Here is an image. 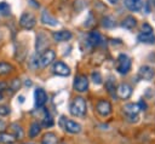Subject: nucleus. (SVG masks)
Returning a JSON list of instances; mask_svg holds the SVG:
<instances>
[{"mask_svg":"<svg viewBox=\"0 0 155 144\" xmlns=\"http://www.w3.org/2000/svg\"><path fill=\"white\" fill-rule=\"evenodd\" d=\"M70 114L76 117H82L86 114V102L82 97H75L69 106Z\"/></svg>","mask_w":155,"mask_h":144,"instance_id":"f257e3e1","label":"nucleus"},{"mask_svg":"<svg viewBox=\"0 0 155 144\" xmlns=\"http://www.w3.org/2000/svg\"><path fill=\"white\" fill-rule=\"evenodd\" d=\"M59 125H61V127L63 129H65L67 132L73 133V134H76V133H79L81 131V126L78 122H75V121H73L70 119H67L65 116H62L59 119Z\"/></svg>","mask_w":155,"mask_h":144,"instance_id":"f03ea898","label":"nucleus"},{"mask_svg":"<svg viewBox=\"0 0 155 144\" xmlns=\"http://www.w3.org/2000/svg\"><path fill=\"white\" fill-rule=\"evenodd\" d=\"M131 69V59L127 54L121 53L117 57V65H116V70L120 74H127Z\"/></svg>","mask_w":155,"mask_h":144,"instance_id":"7ed1b4c3","label":"nucleus"},{"mask_svg":"<svg viewBox=\"0 0 155 144\" xmlns=\"http://www.w3.org/2000/svg\"><path fill=\"white\" fill-rule=\"evenodd\" d=\"M88 88V79L85 75H78L74 79V90L78 92H86Z\"/></svg>","mask_w":155,"mask_h":144,"instance_id":"20e7f679","label":"nucleus"},{"mask_svg":"<svg viewBox=\"0 0 155 144\" xmlns=\"http://www.w3.org/2000/svg\"><path fill=\"white\" fill-rule=\"evenodd\" d=\"M124 111L128 119H134V121H137L138 113L140 111V108H139L138 103H128L124 106Z\"/></svg>","mask_w":155,"mask_h":144,"instance_id":"39448f33","label":"nucleus"},{"mask_svg":"<svg viewBox=\"0 0 155 144\" xmlns=\"http://www.w3.org/2000/svg\"><path fill=\"white\" fill-rule=\"evenodd\" d=\"M35 22H36L35 21V17L31 13H28V12L23 13L21 16V18H19V25L22 28H24V29H31V28H34Z\"/></svg>","mask_w":155,"mask_h":144,"instance_id":"423d86ee","label":"nucleus"},{"mask_svg":"<svg viewBox=\"0 0 155 144\" xmlns=\"http://www.w3.org/2000/svg\"><path fill=\"white\" fill-rule=\"evenodd\" d=\"M54 57H56L54 52L52 50H47V51L42 52V54L38 59V63H39L40 67H47L48 64H51L54 61Z\"/></svg>","mask_w":155,"mask_h":144,"instance_id":"0eeeda50","label":"nucleus"},{"mask_svg":"<svg viewBox=\"0 0 155 144\" xmlns=\"http://www.w3.org/2000/svg\"><path fill=\"white\" fill-rule=\"evenodd\" d=\"M34 99H35V106L42 108L47 102V93L42 88H36L34 92Z\"/></svg>","mask_w":155,"mask_h":144,"instance_id":"6e6552de","label":"nucleus"},{"mask_svg":"<svg viewBox=\"0 0 155 144\" xmlns=\"http://www.w3.org/2000/svg\"><path fill=\"white\" fill-rule=\"evenodd\" d=\"M116 94L119 98L121 99H127L130 98V96L132 94V87L128 85V83H120L117 87H116Z\"/></svg>","mask_w":155,"mask_h":144,"instance_id":"1a4fd4ad","label":"nucleus"},{"mask_svg":"<svg viewBox=\"0 0 155 144\" xmlns=\"http://www.w3.org/2000/svg\"><path fill=\"white\" fill-rule=\"evenodd\" d=\"M96 109H97V113L101 115V116H109L110 113H111V104L108 102V100H99L96 105Z\"/></svg>","mask_w":155,"mask_h":144,"instance_id":"9d476101","label":"nucleus"},{"mask_svg":"<svg viewBox=\"0 0 155 144\" xmlns=\"http://www.w3.org/2000/svg\"><path fill=\"white\" fill-rule=\"evenodd\" d=\"M53 73L59 75V76H68L70 74V69L67 64H64L63 62L58 61L53 64Z\"/></svg>","mask_w":155,"mask_h":144,"instance_id":"9b49d317","label":"nucleus"},{"mask_svg":"<svg viewBox=\"0 0 155 144\" xmlns=\"http://www.w3.org/2000/svg\"><path fill=\"white\" fill-rule=\"evenodd\" d=\"M124 5L133 12H138L143 7V0H124Z\"/></svg>","mask_w":155,"mask_h":144,"instance_id":"f8f14e48","label":"nucleus"},{"mask_svg":"<svg viewBox=\"0 0 155 144\" xmlns=\"http://www.w3.org/2000/svg\"><path fill=\"white\" fill-rule=\"evenodd\" d=\"M155 75V71L149 65H143L140 69H139V76L143 79V80H147V81H150Z\"/></svg>","mask_w":155,"mask_h":144,"instance_id":"ddd939ff","label":"nucleus"},{"mask_svg":"<svg viewBox=\"0 0 155 144\" xmlns=\"http://www.w3.org/2000/svg\"><path fill=\"white\" fill-rule=\"evenodd\" d=\"M138 41H140L143 44H155V34H154V31H148V33L140 31L138 34Z\"/></svg>","mask_w":155,"mask_h":144,"instance_id":"4468645a","label":"nucleus"},{"mask_svg":"<svg viewBox=\"0 0 155 144\" xmlns=\"http://www.w3.org/2000/svg\"><path fill=\"white\" fill-rule=\"evenodd\" d=\"M48 40H47V38L45 36V34H42V33H40L39 35H38V38H36V51L39 52V53H41L42 51H45V48L47 47V42Z\"/></svg>","mask_w":155,"mask_h":144,"instance_id":"2eb2a0df","label":"nucleus"},{"mask_svg":"<svg viewBox=\"0 0 155 144\" xmlns=\"http://www.w3.org/2000/svg\"><path fill=\"white\" fill-rule=\"evenodd\" d=\"M41 22L47 24V25H51V27L58 25V21L54 17H52L47 11H42V13H41Z\"/></svg>","mask_w":155,"mask_h":144,"instance_id":"dca6fc26","label":"nucleus"},{"mask_svg":"<svg viewBox=\"0 0 155 144\" xmlns=\"http://www.w3.org/2000/svg\"><path fill=\"white\" fill-rule=\"evenodd\" d=\"M52 36H53L54 41L61 42V41H67V40H69V39L71 38V33L68 31V30H59V31H54V33L52 34Z\"/></svg>","mask_w":155,"mask_h":144,"instance_id":"f3484780","label":"nucleus"},{"mask_svg":"<svg viewBox=\"0 0 155 144\" xmlns=\"http://www.w3.org/2000/svg\"><path fill=\"white\" fill-rule=\"evenodd\" d=\"M102 41H103L102 40V36H101V34L97 30H93V31H91L88 34V42L92 46H98V45L102 44Z\"/></svg>","mask_w":155,"mask_h":144,"instance_id":"a211bd4d","label":"nucleus"},{"mask_svg":"<svg viewBox=\"0 0 155 144\" xmlns=\"http://www.w3.org/2000/svg\"><path fill=\"white\" fill-rule=\"evenodd\" d=\"M11 131H12V136H13L16 139H22L23 136H24L23 128H22V126L18 125V123H12V125H11Z\"/></svg>","mask_w":155,"mask_h":144,"instance_id":"6ab92c4d","label":"nucleus"},{"mask_svg":"<svg viewBox=\"0 0 155 144\" xmlns=\"http://www.w3.org/2000/svg\"><path fill=\"white\" fill-rule=\"evenodd\" d=\"M136 24H137V21H136V18L132 17V16L125 17V19H124L122 23H121V25H122L124 28H126V29H133V28L136 27Z\"/></svg>","mask_w":155,"mask_h":144,"instance_id":"aec40b11","label":"nucleus"},{"mask_svg":"<svg viewBox=\"0 0 155 144\" xmlns=\"http://www.w3.org/2000/svg\"><path fill=\"white\" fill-rule=\"evenodd\" d=\"M15 142H16V138L12 134L4 133V132L0 133V143L1 144H13Z\"/></svg>","mask_w":155,"mask_h":144,"instance_id":"412c9836","label":"nucleus"},{"mask_svg":"<svg viewBox=\"0 0 155 144\" xmlns=\"http://www.w3.org/2000/svg\"><path fill=\"white\" fill-rule=\"evenodd\" d=\"M41 144H57V136L52 132H48L44 136Z\"/></svg>","mask_w":155,"mask_h":144,"instance_id":"4be33fe9","label":"nucleus"},{"mask_svg":"<svg viewBox=\"0 0 155 144\" xmlns=\"http://www.w3.org/2000/svg\"><path fill=\"white\" fill-rule=\"evenodd\" d=\"M40 131H41L40 123L33 122V123L30 125V128H29V137H30V138H35V137L40 133Z\"/></svg>","mask_w":155,"mask_h":144,"instance_id":"5701e85b","label":"nucleus"},{"mask_svg":"<svg viewBox=\"0 0 155 144\" xmlns=\"http://www.w3.org/2000/svg\"><path fill=\"white\" fill-rule=\"evenodd\" d=\"M11 13V7L6 1H1L0 2V15L2 16H10Z\"/></svg>","mask_w":155,"mask_h":144,"instance_id":"b1692460","label":"nucleus"},{"mask_svg":"<svg viewBox=\"0 0 155 144\" xmlns=\"http://www.w3.org/2000/svg\"><path fill=\"white\" fill-rule=\"evenodd\" d=\"M12 65L6 62H0V75H6L12 70Z\"/></svg>","mask_w":155,"mask_h":144,"instance_id":"393cba45","label":"nucleus"},{"mask_svg":"<svg viewBox=\"0 0 155 144\" xmlns=\"http://www.w3.org/2000/svg\"><path fill=\"white\" fill-rule=\"evenodd\" d=\"M42 125H44L45 127H51V126L53 125V120H52L51 115L48 114V111H45V117H44Z\"/></svg>","mask_w":155,"mask_h":144,"instance_id":"a878e982","label":"nucleus"},{"mask_svg":"<svg viewBox=\"0 0 155 144\" xmlns=\"http://www.w3.org/2000/svg\"><path fill=\"white\" fill-rule=\"evenodd\" d=\"M103 25L105 28H111V27L115 25V21L111 17H104L103 18Z\"/></svg>","mask_w":155,"mask_h":144,"instance_id":"bb28decb","label":"nucleus"},{"mask_svg":"<svg viewBox=\"0 0 155 144\" xmlns=\"http://www.w3.org/2000/svg\"><path fill=\"white\" fill-rule=\"evenodd\" d=\"M91 76H92V80H93L94 83H97V85H101L102 83V76H101V74L98 71H93L91 74Z\"/></svg>","mask_w":155,"mask_h":144,"instance_id":"cd10ccee","label":"nucleus"},{"mask_svg":"<svg viewBox=\"0 0 155 144\" xmlns=\"http://www.w3.org/2000/svg\"><path fill=\"white\" fill-rule=\"evenodd\" d=\"M19 86H21V81H19L18 79H13V80L11 81V83H10V87H11V90H12V91L18 90V88H19Z\"/></svg>","mask_w":155,"mask_h":144,"instance_id":"c85d7f7f","label":"nucleus"},{"mask_svg":"<svg viewBox=\"0 0 155 144\" xmlns=\"http://www.w3.org/2000/svg\"><path fill=\"white\" fill-rule=\"evenodd\" d=\"M105 87L108 88V91H109L110 93H111V92L115 90V83L113 82V79H111V77H110V79H109V80L105 82Z\"/></svg>","mask_w":155,"mask_h":144,"instance_id":"c756f323","label":"nucleus"},{"mask_svg":"<svg viewBox=\"0 0 155 144\" xmlns=\"http://www.w3.org/2000/svg\"><path fill=\"white\" fill-rule=\"evenodd\" d=\"M10 113V109L7 105H0V115L1 116H6Z\"/></svg>","mask_w":155,"mask_h":144,"instance_id":"7c9ffc66","label":"nucleus"},{"mask_svg":"<svg viewBox=\"0 0 155 144\" xmlns=\"http://www.w3.org/2000/svg\"><path fill=\"white\" fill-rule=\"evenodd\" d=\"M6 90V83L0 82V100H2L4 98V91Z\"/></svg>","mask_w":155,"mask_h":144,"instance_id":"2f4dec72","label":"nucleus"},{"mask_svg":"<svg viewBox=\"0 0 155 144\" xmlns=\"http://www.w3.org/2000/svg\"><path fill=\"white\" fill-rule=\"evenodd\" d=\"M142 31L143 33H148V31H153V28L148 24V23H144L143 27H142Z\"/></svg>","mask_w":155,"mask_h":144,"instance_id":"473e14b6","label":"nucleus"},{"mask_svg":"<svg viewBox=\"0 0 155 144\" xmlns=\"http://www.w3.org/2000/svg\"><path fill=\"white\" fill-rule=\"evenodd\" d=\"M5 129H6V123H5V121H4V120H1V119H0V133H1V132H4Z\"/></svg>","mask_w":155,"mask_h":144,"instance_id":"72a5a7b5","label":"nucleus"},{"mask_svg":"<svg viewBox=\"0 0 155 144\" xmlns=\"http://www.w3.org/2000/svg\"><path fill=\"white\" fill-rule=\"evenodd\" d=\"M108 1H109L110 4H116V2H117V0H108Z\"/></svg>","mask_w":155,"mask_h":144,"instance_id":"f704fd0d","label":"nucleus"},{"mask_svg":"<svg viewBox=\"0 0 155 144\" xmlns=\"http://www.w3.org/2000/svg\"><path fill=\"white\" fill-rule=\"evenodd\" d=\"M151 4H153V5L155 6V0H153V2H151Z\"/></svg>","mask_w":155,"mask_h":144,"instance_id":"c9c22d12","label":"nucleus"},{"mask_svg":"<svg viewBox=\"0 0 155 144\" xmlns=\"http://www.w3.org/2000/svg\"><path fill=\"white\" fill-rule=\"evenodd\" d=\"M61 144H65V143H61Z\"/></svg>","mask_w":155,"mask_h":144,"instance_id":"e433bc0d","label":"nucleus"},{"mask_svg":"<svg viewBox=\"0 0 155 144\" xmlns=\"http://www.w3.org/2000/svg\"><path fill=\"white\" fill-rule=\"evenodd\" d=\"M28 144H33V143H28Z\"/></svg>","mask_w":155,"mask_h":144,"instance_id":"4c0bfd02","label":"nucleus"}]
</instances>
